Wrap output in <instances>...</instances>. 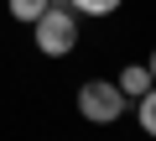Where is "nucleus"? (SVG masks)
Returning a JSON list of instances; mask_svg holds the SVG:
<instances>
[{"label": "nucleus", "instance_id": "obj_1", "mask_svg": "<svg viewBox=\"0 0 156 141\" xmlns=\"http://www.w3.org/2000/svg\"><path fill=\"white\" fill-rule=\"evenodd\" d=\"M31 26H37V47H42L47 58H68V52L78 47V21H73V11L62 6V0H52Z\"/></svg>", "mask_w": 156, "mask_h": 141}, {"label": "nucleus", "instance_id": "obj_7", "mask_svg": "<svg viewBox=\"0 0 156 141\" xmlns=\"http://www.w3.org/2000/svg\"><path fill=\"white\" fill-rule=\"evenodd\" d=\"M146 73H151V84H156V52H151V63H146Z\"/></svg>", "mask_w": 156, "mask_h": 141}, {"label": "nucleus", "instance_id": "obj_4", "mask_svg": "<svg viewBox=\"0 0 156 141\" xmlns=\"http://www.w3.org/2000/svg\"><path fill=\"white\" fill-rule=\"evenodd\" d=\"M47 6H52V0H11V16H16V21H37Z\"/></svg>", "mask_w": 156, "mask_h": 141}, {"label": "nucleus", "instance_id": "obj_6", "mask_svg": "<svg viewBox=\"0 0 156 141\" xmlns=\"http://www.w3.org/2000/svg\"><path fill=\"white\" fill-rule=\"evenodd\" d=\"M140 125H146V136H156V89L140 94Z\"/></svg>", "mask_w": 156, "mask_h": 141}, {"label": "nucleus", "instance_id": "obj_2", "mask_svg": "<svg viewBox=\"0 0 156 141\" xmlns=\"http://www.w3.org/2000/svg\"><path fill=\"white\" fill-rule=\"evenodd\" d=\"M78 110H83V120H94V125H109V120L125 115V94H120V84L89 79L83 89H78Z\"/></svg>", "mask_w": 156, "mask_h": 141}, {"label": "nucleus", "instance_id": "obj_5", "mask_svg": "<svg viewBox=\"0 0 156 141\" xmlns=\"http://www.w3.org/2000/svg\"><path fill=\"white\" fill-rule=\"evenodd\" d=\"M68 6L83 16H109V11H120V0H68Z\"/></svg>", "mask_w": 156, "mask_h": 141}, {"label": "nucleus", "instance_id": "obj_3", "mask_svg": "<svg viewBox=\"0 0 156 141\" xmlns=\"http://www.w3.org/2000/svg\"><path fill=\"white\" fill-rule=\"evenodd\" d=\"M115 84H120V94H125V99H130V94L140 99V94H146V84H151V73H146L140 63H130V68H120V79H115Z\"/></svg>", "mask_w": 156, "mask_h": 141}]
</instances>
